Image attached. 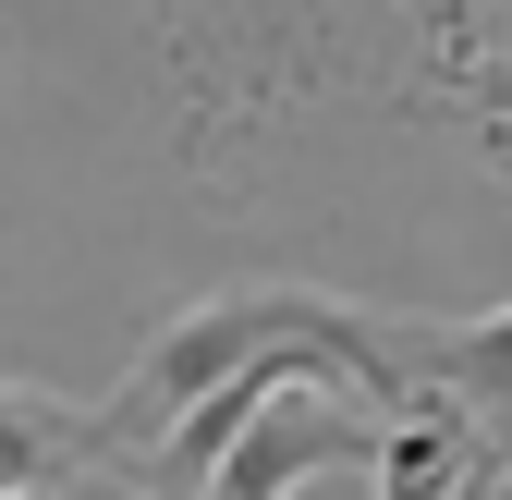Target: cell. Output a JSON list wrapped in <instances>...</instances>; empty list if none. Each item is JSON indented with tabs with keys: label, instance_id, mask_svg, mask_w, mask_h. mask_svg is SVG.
<instances>
[{
	"label": "cell",
	"instance_id": "1",
	"mask_svg": "<svg viewBox=\"0 0 512 500\" xmlns=\"http://www.w3.org/2000/svg\"><path fill=\"white\" fill-rule=\"evenodd\" d=\"M378 452H391V415H378L342 366L281 354V379L256 403V427L232 440V464L208 476V500H305L317 476H378Z\"/></svg>",
	"mask_w": 512,
	"mask_h": 500
},
{
	"label": "cell",
	"instance_id": "2",
	"mask_svg": "<svg viewBox=\"0 0 512 500\" xmlns=\"http://www.w3.org/2000/svg\"><path fill=\"white\" fill-rule=\"evenodd\" d=\"M403 354L427 391H452L464 415H488L512 440V305H488V318H403Z\"/></svg>",
	"mask_w": 512,
	"mask_h": 500
},
{
	"label": "cell",
	"instance_id": "3",
	"mask_svg": "<svg viewBox=\"0 0 512 500\" xmlns=\"http://www.w3.org/2000/svg\"><path fill=\"white\" fill-rule=\"evenodd\" d=\"M98 452V427L61 403V391H37V379H0V488H61Z\"/></svg>",
	"mask_w": 512,
	"mask_h": 500
},
{
	"label": "cell",
	"instance_id": "4",
	"mask_svg": "<svg viewBox=\"0 0 512 500\" xmlns=\"http://www.w3.org/2000/svg\"><path fill=\"white\" fill-rule=\"evenodd\" d=\"M61 500H171L147 464H122V452H86L74 476H61Z\"/></svg>",
	"mask_w": 512,
	"mask_h": 500
},
{
	"label": "cell",
	"instance_id": "5",
	"mask_svg": "<svg viewBox=\"0 0 512 500\" xmlns=\"http://www.w3.org/2000/svg\"><path fill=\"white\" fill-rule=\"evenodd\" d=\"M500 171H512V49H500Z\"/></svg>",
	"mask_w": 512,
	"mask_h": 500
},
{
	"label": "cell",
	"instance_id": "6",
	"mask_svg": "<svg viewBox=\"0 0 512 500\" xmlns=\"http://www.w3.org/2000/svg\"><path fill=\"white\" fill-rule=\"evenodd\" d=\"M0 500H61V488H0Z\"/></svg>",
	"mask_w": 512,
	"mask_h": 500
},
{
	"label": "cell",
	"instance_id": "7",
	"mask_svg": "<svg viewBox=\"0 0 512 500\" xmlns=\"http://www.w3.org/2000/svg\"><path fill=\"white\" fill-rule=\"evenodd\" d=\"M500 500H512V452H500Z\"/></svg>",
	"mask_w": 512,
	"mask_h": 500
}]
</instances>
